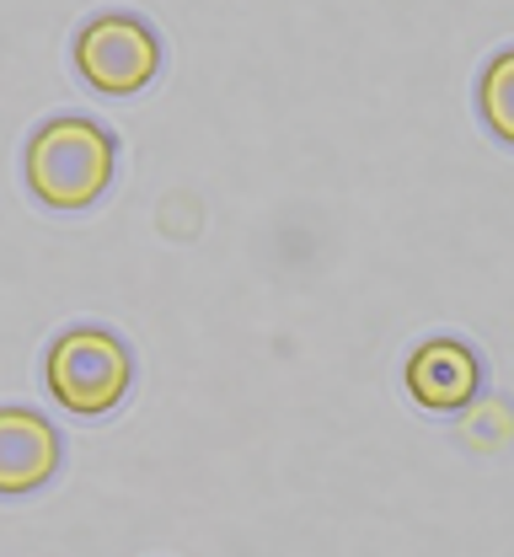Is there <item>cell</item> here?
Returning a JSON list of instances; mask_svg holds the SVG:
<instances>
[{"mask_svg": "<svg viewBox=\"0 0 514 557\" xmlns=\"http://www.w3.org/2000/svg\"><path fill=\"white\" fill-rule=\"evenodd\" d=\"M49 397L75 418H102L129 397L135 359L129 344L108 327H71L60 344L49 348Z\"/></svg>", "mask_w": 514, "mask_h": 557, "instance_id": "7a4b0ae2", "label": "cell"}, {"mask_svg": "<svg viewBox=\"0 0 514 557\" xmlns=\"http://www.w3.org/2000/svg\"><path fill=\"white\" fill-rule=\"evenodd\" d=\"M60 472V434L33 408H0V498L38 493Z\"/></svg>", "mask_w": 514, "mask_h": 557, "instance_id": "5b68a950", "label": "cell"}, {"mask_svg": "<svg viewBox=\"0 0 514 557\" xmlns=\"http://www.w3.org/2000/svg\"><path fill=\"white\" fill-rule=\"evenodd\" d=\"M118 166V139L97 119H54L27 139V188L43 209H75L97 205L113 183Z\"/></svg>", "mask_w": 514, "mask_h": 557, "instance_id": "6da1fadb", "label": "cell"}, {"mask_svg": "<svg viewBox=\"0 0 514 557\" xmlns=\"http://www.w3.org/2000/svg\"><path fill=\"white\" fill-rule=\"evenodd\" d=\"M75 65L86 75V86L108 91V97H135L146 91L161 70V38L150 33L140 16L124 11H102L80 27L75 38Z\"/></svg>", "mask_w": 514, "mask_h": 557, "instance_id": "3957f363", "label": "cell"}, {"mask_svg": "<svg viewBox=\"0 0 514 557\" xmlns=\"http://www.w3.org/2000/svg\"><path fill=\"white\" fill-rule=\"evenodd\" d=\"M482 392V359L461 338H429L408 359V397L424 413H461Z\"/></svg>", "mask_w": 514, "mask_h": 557, "instance_id": "277c9868", "label": "cell"}, {"mask_svg": "<svg viewBox=\"0 0 514 557\" xmlns=\"http://www.w3.org/2000/svg\"><path fill=\"white\" fill-rule=\"evenodd\" d=\"M477 108H482V124L504 139V145H514V49H504L493 65L482 70Z\"/></svg>", "mask_w": 514, "mask_h": 557, "instance_id": "8992f818", "label": "cell"}]
</instances>
